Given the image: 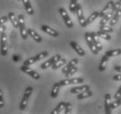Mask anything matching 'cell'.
I'll use <instances>...</instances> for the list:
<instances>
[{
  "instance_id": "1",
  "label": "cell",
  "mask_w": 121,
  "mask_h": 114,
  "mask_svg": "<svg viewBox=\"0 0 121 114\" xmlns=\"http://www.w3.org/2000/svg\"><path fill=\"white\" fill-rule=\"evenodd\" d=\"M85 41H86V44L89 47V48L91 49V51L92 52L93 55H98L99 53V51L97 49L96 46L94 44L93 40H92V37H91V34L89 33V32H86L85 34Z\"/></svg>"
},
{
  "instance_id": "2",
  "label": "cell",
  "mask_w": 121,
  "mask_h": 114,
  "mask_svg": "<svg viewBox=\"0 0 121 114\" xmlns=\"http://www.w3.org/2000/svg\"><path fill=\"white\" fill-rule=\"evenodd\" d=\"M32 90H33L32 87L30 86V87H27V88H26L25 93H24V97H23V98H22L21 104H20V106H19L20 111H24V110L26 108L28 101H29V98H30V95H31V93H32Z\"/></svg>"
},
{
  "instance_id": "3",
  "label": "cell",
  "mask_w": 121,
  "mask_h": 114,
  "mask_svg": "<svg viewBox=\"0 0 121 114\" xmlns=\"http://www.w3.org/2000/svg\"><path fill=\"white\" fill-rule=\"evenodd\" d=\"M17 18H18V21H19V30H20L21 37H22V39H24V40H27L29 34H28V29L25 27V16L22 15V14H19Z\"/></svg>"
},
{
  "instance_id": "4",
  "label": "cell",
  "mask_w": 121,
  "mask_h": 114,
  "mask_svg": "<svg viewBox=\"0 0 121 114\" xmlns=\"http://www.w3.org/2000/svg\"><path fill=\"white\" fill-rule=\"evenodd\" d=\"M58 11H59V13H60L61 17L63 18L64 22H65V24L66 26H67L68 28L73 27V22H72V20H71L70 16L68 15L67 11H65V9H64V8L61 7V8H59Z\"/></svg>"
},
{
  "instance_id": "5",
  "label": "cell",
  "mask_w": 121,
  "mask_h": 114,
  "mask_svg": "<svg viewBox=\"0 0 121 114\" xmlns=\"http://www.w3.org/2000/svg\"><path fill=\"white\" fill-rule=\"evenodd\" d=\"M61 58H62L61 55H59V54H58V55H55L52 56V58H50L49 60H47L46 61L43 62V63L41 64L40 68H41L42 69H48V68L52 67L53 64L55 63V62H57L58 60H60Z\"/></svg>"
},
{
  "instance_id": "6",
  "label": "cell",
  "mask_w": 121,
  "mask_h": 114,
  "mask_svg": "<svg viewBox=\"0 0 121 114\" xmlns=\"http://www.w3.org/2000/svg\"><path fill=\"white\" fill-rule=\"evenodd\" d=\"M76 14H77V17H78V23H79L80 26L81 27H85L87 25V22H86V20H85L84 13H83L82 7L78 4L77 10H76Z\"/></svg>"
},
{
  "instance_id": "7",
  "label": "cell",
  "mask_w": 121,
  "mask_h": 114,
  "mask_svg": "<svg viewBox=\"0 0 121 114\" xmlns=\"http://www.w3.org/2000/svg\"><path fill=\"white\" fill-rule=\"evenodd\" d=\"M20 69L21 71L23 72H25V74H27V75H30L33 79H35V80H39V78H40V75L38 72H36L35 70H33L32 69H30V66H25V65H23L22 67L20 68Z\"/></svg>"
},
{
  "instance_id": "8",
  "label": "cell",
  "mask_w": 121,
  "mask_h": 114,
  "mask_svg": "<svg viewBox=\"0 0 121 114\" xmlns=\"http://www.w3.org/2000/svg\"><path fill=\"white\" fill-rule=\"evenodd\" d=\"M84 82V79L81 77H76V78H72V79H69V78H66V79H64V80H61L59 82L61 86H66V85H69V84H82Z\"/></svg>"
},
{
  "instance_id": "9",
  "label": "cell",
  "mask_w": 121,
  "mask_h": 114,
  "mask_svg": "<svg viewBox=\"0 0 121 114\" xmlns=\"http://www.w3.org/2000/svg\"><path fill=\"white\" fill-rule=\"evenodd\" d=\"M1 55L3 56L7 55V35L5 32L1 33Z\"/></svg>"
},
{
  "instance_id": "10",
  "label": "cell",
  "mask_w": 121,
  "mask_h": 114,
  "mask_svg": "<svg viewBox=\"0 0 121 114\" xmlns=\"http://www.w3.org/2000/svg\"><path fill=\"white\" fill-rule=\"evenodd\" d=\"M112 100H111V95L109 93H106L105 95V110L106 114L112 113Z\"/></svg>"
},
{
  "instance_id": "11",
  "label": "cell",
  "mask_w": 121,
  "mask_h": 114,
  "mask_svg": "<svg viewBox=\"0 0 121 114\" xmlns=\"http://www.w3.org/2000/svg\"><path fill=\"white\" fill-rule=\"evenodd\" d=\"M78 63V59H72V60H71V61H69L68 63L66 64L65 66L64 67V69H62V73L65 75V74L68 72L69 70L71 69L72 68L75 67V66H76Z\"/></svg>"
},
{
  "instance_id": "12",
  "label": "cell",
  "mask_w": 121,
  "mask_h": 114,
  "mask_svg": "<svg viewBox=\"0 0 121 114\" xmlns=\"http://www.w3.org/2000/svg\"><path fill=\"white\" fill-rule=\"evenodd\" d=\"M70 45H71V47H72V49H74V50L76 51V53H77L78 55H80V56H85V50L83 49L82 47H80L79 45L78 44L77 42L71 41V42H70Z\"/></svg>"
},
{
  "instance_id": "13",
  "label": "cell",
  "mask_w": 121,
  "mask_h": 114,
  "mask_svg": "<svg viewBox=\"0 0 121 114\" xmlns=\"http://www.w3.org/2000/svg\"><path fill=\"white\" fill-rule=\"evenodd\" d=\"M113 5H114L113 1H112V0H111V1H109V2H108L106 5H105V7L102 9V11L99 12V17L103 18L105 15V14H107L109 11H112V8Z\"/></svg>"
},
{
  "instance_id": "14",
  "label": "cell",
  "mask_w": 121,
  "mask_h": 114,
  "mask_svg": "<svg viewBox=\"0 0 121 114\" xmlns=\"http://www.w3.org/2000/svg\"><path fill=\"white\" fill-rule=\"evenodd\" d=\"M41 29L43 32H44L45 34H49V35H52L53 37H58V32H57L56 30L52 29V28H51L50 26L46 25H43L41 26Z\"/></svg>"
},
{
  "instance_id": "15",
  "label": "cell",
  "mask_w": 121,
  "mask_h": 114,
  "mask_svg": "<svg viewBox=\"0 0 121 114\" xmlns=\"http://www.w3.org/2000/svg\"><path fill=\"white\" fill-rule=\"evenodd\" d=\"M114 14H115V12H114V11H110L107 14H105L104 17L101 18L100 22H99V25H106L108 21H110V20L112 19V17H113V15H114Z\"/></svg>"
},
{
  "instance_id": "16",
  "label": "cell",
  "mask_w": 121,
  "mask_h": 114,
  "mask_svg": "<svg viewBox=\"0 0 121 114\" xmlns=\"http://www.w3.org/2000/svg\"><path fill=\"white\" fill-rule=\"evenodd\" d=\"M9 20L11 22L12 25H13L15 28H19V21H18V18H17V16L15 15L14 12L11 11V12H9Z\"/></svg>"
},
{
  "instance_id": "17",
  "label": "cell",
  "mask_w": 121,
  "mask_h": 114,
  "mask_svg": "<svg viewBox=\"0 0 121 114\" xmlns=\"http://www.w3.org/2000/svg\"><path fill=\"white\" fill-rule=\"evenodd\" d=\"M87 89H90V86L89 85H81V86L78 87H73L71 89V93L72 94H79L81 92L85 91V90H87Z\"/></svg>"
},
{
  "instance_id": "18",
  "label": "cell",
  "mask_w": 121,
  "mask_h": 114,
  "mask_svg": "<svg viewBox=\"0 0 121 114\" xmlns=\"http://www.w3.org/2000/svg\"><path fill=\"white\" fill-rule=\"evenodd\" d=\"M91 37H92V40H93V42L95 46H96L97 49L100 52V51L103 49V47H102V44L100 43V40H99V36L98 35L97 33H91Z\"/></svg>"
},
{
  "instance_id": "19",
  "label": "cell",
  "mask_w": 121,
  "mask_h": 114,
  "mask_svg": "<svg viewBox=\"0 0 121 114\" xmlns=\"http://www.w3.org/2000/svg\"><path fill=\"white\" fill-rule=\"evenodd\" d=\"M28 34H29V36L31 37L35 41L39 42V43H40V42L42 41L41 36H40L38 33H36L33 29H31V28H29V29H28Z\"/></svg>"
},
{
  "instance_id": "20",
  "label": "cell",
  "mask_w": 121,
  "mask_h": 114,
  "mask_svg": "<svg viewBox=\"0 0 121 114\" xmlns=\"http://www.w3.org/2000/svg\"><path fill=\"white\" fill-rule=\"evenodd\" d=\"M108 60H109V57H108L106 55L102 57L101 61H100V64L99 66V71H105L106 67H107V63H108Z\"/></svg>"
},
{
  "instance_id": "21",
  "label": "cell",
  "mask_w": 121,
  "mask_h": 114,
  "mask_svg": "<svg viewBox=\"0 0 121 114\" xmlns=\"http://www.w3.org/2000/svg\"><path fill=\"white\" fill-rule=\"evenodd\" d=\"M60 88H61V85L59 83L54 84V85L52 87V92H51V97H52V98H56V97H58L59 90H60Z\"/></svg>"
},
{
  "instance_id": "22",
  "label": "cell",
  "mask_w": 121,
  "mask_h": 114,
  "mask_svg": "<svg viewBox=\"0 0 121 114\" xmlns=\"http://www.w3.org/2000/svg\"><path fill=\"white\" fill-rule=\"evenodd\" d=\"M120 17H121V8L116 11L115 14L113 15L112 19L110 20V25H111V26H113V25H115L116 24L118 23V20H119Z\"/></svg>"
},
{
  "instance_id": "23",
  "label": "cell",
  "mask_w": 121,
  "mask_h": 114,
  "mask_svg": "<svg viewBox=\"0 0 121 114\" xmlns=\"http://www.w3.org/2000/svg\"><path fill=\"white\" fill-rule=\"evenodd\" d=\"M24 4V5H25V11L27 12L29 15H33L34 13V11H33V8L31 5H30V0H21Z\"/></svg>"
},
{
  "instance_id": "24",
  "label": "cell",
  "mask_w": 121,
  "mask_h": 114,
  "mask_svg": "<svg viewBox=\"0 0 121 114\" xmlns=\"http://www.w3.org/2000/svg\"><path fill=\"white\" fill-rule=\"evenodd\" d=\"M65 104H66V103H65V102H60V103L58 104V106H57L51 113L52 114H58V113H60V112H62V111H65Z\"/></svg>"
},
{
  "instance_id": "25",
  "label": "cell",
  "mask_w": 121,
  "mask_h": 114,
  "mask_svg": "<svg viewBox=\"0 0 121 114\" xmlns=\"http://www.w3.org/2000/svg\"><path fill=\"white\" fill-rule=\"evenodd\" d=\"M92 91L91 90H90V89H87V90H85V91L81 92V93H79V94H78V97L77 98L78 99V100H80V99H84V98H86V97H90L92 96Z\"/></svg>"
},
{
  "instance_id": "26",
  "label": "cell",
  "mask_w": 121,
  "mask_h": 114,
  "mask_svg": "<svg viewBox=\"0 0 121 114\" xmlns=\"http://www.w3.org/2000/svg\"><path fill=\"white\" fill-rule=\"evenodd\" d=\"M65 63H66V59L61 58L60 60H58L57 62H55V63L53 64L52 66V69L56 70V69H59V68L63 67L64 65H65Z\"/></svg>"
},
{
  "instance_id": "27",
  "label": "cell",
  "mask_w": 121,
  "mask_h": 114,
  "mask_svg": "<svg viewBox=\"0 0 121 114\" xmlns=\"http://www.w3.org/2000/svg\"><path fill=\"white\" fill-rule=\"evenodd\" d=\"M99 17V11H94V12H92V13L88 17V19L86 20V22H87V25H89V24H91V23L93 22L94 20H96L97 18Z\"/></svg>"
},
{
  "instance_id": "28",
  "label": "cell",
  "mask_w": 121,
  "mask_h": 114,
  "mask_svg": "<svg viewBox=\"0 0 121 114\" xmlns=\"http://www.w3.org/2000/svg\"><path fill=\"white\" fill-rule=\"evenodd\" d=\"M97 34H98V35L99 36V38L105 40H110L112 39V37H111L110 34H108V33L103 32V31L99 30V32H97Z\"/></svg>"
},
{
  "instance_id": "29",
  "label": "cell",
  "mask_w": 121,
  "mask_h": 114,
  "mask_svg": "<svg viewBox=\"0 0 121 114\" xmlns=\"http://www.w3.org/2000/svg\"><path fill=\"white\" fill-rule=\"evenodd\" d=\"M78 6V0H71L70 2V11L73 14H76V10Z\"/></svg>"
},
{
  "instance_id": "30",
  "label": "cell",
  "mask_w": 121,
  "mask_h": 114,
  "mask_svg": "<svg viewBox=\"0 0 121 114\" xmlns=\"http://www.w3.org/2000/svg\"><path fill=\"white\" fill-rule=\"evenodd\" d=\"M105 55L108 56V57H113V56H117L121 55V49H114V50H110L105 52Z\"/></svg>"
},
{
  "instance_id": "31",
  "label": "cell",
  "mask_w": 121,
  "mask_h": 114,
  "mask_svg": "<svg viewBox=\"0 0 121 114\" xmlns=\"http://www.w3.org/2000/svg\"><path fill=\"white\" fill-rule=\"evenodd\" d=\"M99 30L100 31H103V32H105V33H108V34H112L113 33V28L112 26H107L106 25H100L99 26Z\"/></svg>"
},
{
  "instance_id": "32",
  "label": "cell",
  "mask_w": 121,
  "mask_h": 114,
  "mask_svg": "<svg viewBox=\"0 0 121 114\" xmlns=\"http://www.w3.org/2000/svg\"><path fill=\"white\" fill-rule=\"evenodd\" d=\"M37 61V59L35 56H33V57H30V58L27 59L25 61H24V65H25V66H30L31 64L35 63Z\"/></svg>"
},
{
  "instance_id": "33",
  "label": "cell",
  "mask_w": 121,
  "mask_h": 114,
  "mask_svg": "<svg viewBox=\"0 0 121 114\" xmlns=\"http://www.w3.org/2000/svg\"><path fill=\"white\" fill-rule=\"evenodd\" d=\"M120 105H121V97H118V99H115L114 102H112V105H111V107H112V109H116Z\"/></svg>"
},
{
  "instance_id": "34",
  "label": "cell",
  "mask_w": 121,
  "mask_h": 114,
  "mask_svg": "<svg viewBox=\"0 0 121 114\" xmlns=\"http://www.w3.org/2000/svg\"><path fill=\"white\" fill-rule=\"evenodd\" d=\"M78 72V68L75 66V67H73V68H72L71 69L69 70L68 72L66 73L65 74V77L66 78H69L70 76H72V75H73L75 74V73H77Z\"/></svg>"
},
{
  "instance_id": "35",
  "label": "cell",
  "mask_w": 121,
  "mask_h": 114,
  "mask_svg": "<svg viewBox=\"0 0 121 114\" xmlns=\"http://www.w3.org/2000/svg\"><path fill=\"white\" fill-rule=\"evenodd\" d=\"M47 55H48V52L44 51V52H42V53L39 54V55H36L35 57H36V59H37V61H40V60H42V59L45 58Z\"/></svg>"
},
{
  "instance_id": "36",
  "label": "cell",
  "mask_w": 121,
  "mask_h": 114,
  "mask_svg": "<svg viewBox=\"0 0 121 114\" xmlns=\"http://www.w3.org/2000/svg\"><path fill=\"white\" fill-rule=\"evenodd\" d=\"M120 8H121V2L118 0V2L114 3V5H113V6H112V11H114V12H116V11H118V10H119Z\"/></svg>"
},
{
  "instance_id": "37",
  "label": "cell",
  "mask_w": 121,
  "mask_h": 114,
  "mask_svg": "<svg viewBox=\"0 0 121 114\" xmlns=\"http://www.w3.org/2000/svg\"><path fill=\"white\" fill-rule=\"evenodd\" d=\"M72 104H71V103H66L65 108V111H64V113H65V114L71 113V111H72Z\"/></svg>"
},
{
  "instance_id": "38",
  "label": "cell",
  "mask_w": 121,
  "mask_h": 114,
  "mask_svg": "<svg viewBox=\"0 0 121 114\" xmlns=\"http://www.w3.org/2000/svg\"><path fill=\"white\" fill-rule=\"evenodd\" d=\"M121 97V85L119 86V88H118V89L117 90V92L115 93V95H114V99H118V97Z\"/></svg>"
},
{
  "instance_id": "39",
  "label": "cell",
  "mask_w": 121,
  "mask_h": 114,
  "mask_svg": "<svg viewBox=\"0 0 121 114\" xmlns=\"http://www.w3.org/2000/svg\"><path fill=\"white\" fill-rule=\"evenodd\" d=\"M4 105V102L3 99V93H2V90L0 91V108L2 109Z\"/></svg>"
},
{
  "instance_id": "40",
  "label": "cell",
  "mask_w": 121,
  "mask_h": 114,
  "mask_svg": "<svg viewBox=\"0 0 121 114\" xmlns=\"http://www.w3.org/2000/svg\"><path fill=\"white\" fill-rule=\"evenodd\" d=\"M9 17H6V16H3V17H1L0 19V25H4L6 23V21L8 20Z\"/></svg>"
},
{
  "instance_id": "41",
  "label": "cell",
  "mask_w": 121,
  "mask_h": 114,
  "mask_svg": "<svg viewBox=\"0 0 121 114\" xmlns=\"http://www.w3.org/2000/svg\"><path fill=\"white\" fill-rule=\"evenodd\" d=\"M113 80L114 81H121V74L114 75V76H113Z\"/></svg>"
},
{
  "instance_id": "42",
  "label": "cell",
  "mask_w": 121,
  "mask_h": 114,
  "mask_svg": "<svg viewBox=\"0 0 121 114\" xmlns=\"http://www.w3.org/2000/svg\"><path fill=\"white\" fill-rule=\"evenodd\" d=\"M12 59H13V61H15V62H17V61L20 60V57L18 55H14L13 57H12Z\"/></svg>"
},
{
  "instance_id": "43",
  "label": "cell",
  "mask_w": 121,
  "mask_h": 114,
  "mask_svg": "<svg viewBox=\"0 0 121 114\" xmlns=\"http://www.w3.org/2000/svg\"><path fill=\"white\" fill-rule=\"evenodd\" d=\"M114 70L121 73V66H115V67H114Z\"/></svg>"
},
{
  "instance_id": "44",
  "label": "cell",
  "mask_w": 121,
  "mask_h": 114,
  "mask_svg": "<svg viewBox=\"0 0 121 114\" xmlns=\"http://www.w3.org/2000/svg\"><path fill=\"white\" fill-rule=\"evenodd\" d=\"M0 26H1V33H4V32H5V25H0Z\"/></svg>"
},
{
  "instance_id": "45",
  "label": "cell",
  "mask_w": 121,
  "mask_h": 114,
  "mask_svg": "<svg viewBox=\"0 0 121 114\" xmlns=\"http://www.w3.org/2000/svg\"><path fill=\"white\" fill-rule=\"evenodd\" d=\"M17 1H20V0H17Z\"/></svg>"
},
{
  "instance_id": "46",
  "label": "cell",
  "mask_w": 121,
  "mask_h": 114,
  "mask_svg": "<svg viewBox=\"0 0 121 114\" xmlns=\"http://www.w3.org/2000/svg\"><path fill=\"white\" fill-rule=\"evenodd\" d=\"M119 1H120V2H121V0H119Z\"/></svg>"
}]
</instances>
